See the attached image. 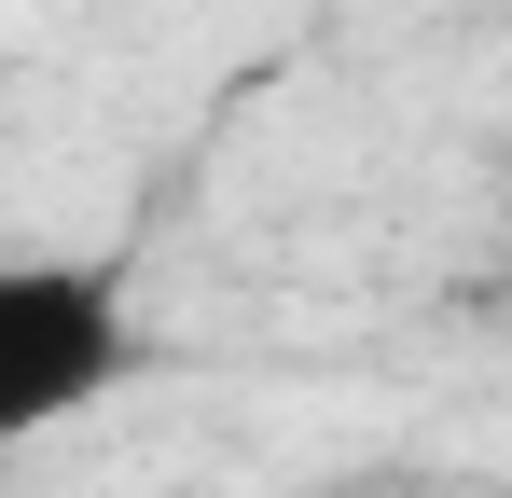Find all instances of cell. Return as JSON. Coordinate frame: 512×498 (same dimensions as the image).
I'll return each instance as SVG.
<instances>
[{"label":"cell","instance_id":"1","mask_svg":"<svg viewBox=\"0 0 512 498\" xmlns=\"http://www.w3.org/2000/svg\"><path fill=\"white\" fill-rule=\"evenodd\" d=\"M139 374V291L84 249H0V457L97 415Z\"/></svg>","mask_w":512,"mask_h":498}]
</instances>
